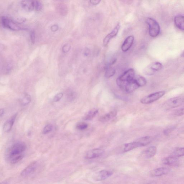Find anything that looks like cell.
I'll return each mask as SVG.
<instances>
[{
    "label": "cell",
    "mask_w": 184,
    "mask_h": 184,
    "mask_svg": "<svg viewBox=\"0 0 184 184\" xmlns=\"http://www.w3.org/2000/svg\"><path fill=\"white\" fill-rule=\"evenodd\" d=\"M26 148V145L23 142H18L13 144L7 151V160L11 164L17 163L24 158Z\"/></svg>",
    "instance_id": "6da1fadb"
},
{
    "label": "cell",
    "mask_w": 184,
    "mask_h": 184,
    "mask_svg": "<svg viewBox=\"0 0 184 184\" xmlns=\"http://www.w3.org/2000/svg\"><path fill=\"white\" fill-rule=\"evenodd\" d=\"M134 78V69H130L118 78L116 81V83L119 87L124 89L125 85L133 80Z\"/></svg>",
    "instance_id": "7a4b0ae2"
},
{
    "label": "cell",
    "mask_w": 184,
    "mask_h": 184,
    "mask_svg": "<svg viewBox=\"0 0 184 184\" xmlns=\"http://www.w3.org/2000/svg\"><path fill=\"white\" fill-rule=\"evenodd\" d=\"M149 26V34L153 38H155L159 35L160 32V26L158 22L151 18H148L146 20Z\"/></svg>",
    "instance_id": "3957f363"
},
{
    "label": "cell",
    "mask_w": 184,
    "mask_h": 184,
    "mask_svg": "<svg viewBox=\"0 0 184 184\" xmlns=\"http://www.w3.org/2000/svg\"><path fill=\"white\" fill-rule=\"evenodd\" d=\"M184 103V97H175L170 99L165 102L164 104V108L166 109L177 108Z\"/></svg>",
    "instance_id": "277c9868"
},
{
    "label": "cell",
    "mask_w": 184,
    "mask_h": 184,
    "mask_svg": "<svg viewBox=\"0 0 184 184\" xmlns=\"http://www.w3.org/2000/svg\"><path fill=\"white\" fill-rule=\"evenodd\" d=\"M165 92L159 91L153 93L142 98L140 101L141 103L143 104H149L159 100L164 96Z\"/></svg>",
    "instance_id": "5b68a950"
},
{
    "label": "cell",
    "mask_w": 184,
    "mask_h": 184,
    "mask_svg": "<svg viewBox=\"0 0 184 184\" xmlns=\"http://www.w3.org/2000/svg\"><path fill=\"white\" fill-rule=\"evenodd\" d=\"M1 23L3 27L13 31H18L23 29L18 24L13 20H12L8 17H2L1 18Z\"/></svg>",
    "instance_id": "8992f818"
},
{
    "label": "cell",
    "mask_w": 184,
    "mask_h": 184,
    "mask_svg": "<svg viewBox=\"0 0 184 184\" xmlns=\"http://www.w3.org/2000/svg\"><path fill=\"white\" fill-rule=\"evenodd\" d=\"M163 65L159 62H153L147 67L144 70V73L146 75H152L156 72L160 70L162 68Z\"/></svg>",
    "instance_id": "52a82bcc"
},
{
    "label": "cell",
    "mask_w": 184,
    "mask_h": 184,
    "mask_svg": "<svg viewBox=\"0 0 184 184\" xmlns=\"http://www.w3.org/2000/svg\"><path fill=\"white\" fill-rule=\"evenodd\" d=\"M38 167V163L36 161L32 162L22 170L20 175L26 177L33 174L36 171Z\"/></svg>",
    "instance_id": "ba28073f"
},
{
    "label": "cell",
    "mask_w": 184,
    "mask_h": 184,
    "mask_svg": "<svg viewBox=\"0 0 184 184\" xmlns=\"http://www.w3.org/2000/svg\"><path fill=\"white\" fill-rule=\"evenodd\" d=\"M113 173L111 171L106 170H101L95 174L94 179L97 181H103L109 177Z\"/></svg>",
    "instance_id": "9c48e42d"
},
{
    "label": "cell",
    "mask_w": 184,
    "mask_h": 184,
    "mask_svg": "<svg viewBox=\"0 0 184 184\" xmlns=\"http://www.w3.org/2000/svg\"><path fill=\"white\" fill-rule=\"evenodd\" d=\"M120 28V23H118L110 33L107 35L103 40V44L104 46L108 45L111 40L117 35Z\"/></svg>",
    "instance_id": "30bf717a"
},
{
    "label": "cell",
    "mask_w": 184,
    "mask_h": 184,
    "mask_svg": "<svg viewBox=\"0 0 184 184\" xmlns=\"http://www.w3.org/2000/svg\"><path fill=\"white\" fill-rule=\"evenodd\" d=\"M104 150L100 149H95L90 150L86 153L85 159H90L99 157L103 154Z\"/></svg>",
    "instance_id": "8fae6325"
},
{
    "label": "cell",
    "mask_w": 184,
    "mask_h": 184,
    "mask_svg": "<svg viewBox=\"0 0 184 184\" xmlns=\"http://www.w3.org/2000/svg\"><path fill=\"white\" fill-rule=\"evenodd\" d=\"M134 37L133 36H130L125 40L122 46V50L124 52H126L131 47L133 44Z\"/></svg>",
    "instance_id": "7c38bea8"
},
{
    "label": "cell",
    "mask_w": 184,
    "mask_h": 184,
    "mask_svg": "<svg viewBox=\"0 0 184 184\" xmlns=\"http://www.w3.org/2000/svg\"><path fill=\"white\" fill-rule=\"evenodd\" d=\"M17 114H16L6 121L3 125V130L6 132H8L11 131L17 117Z\"/></svg>",
    "instance_id": "4fadbf2b"
},
{
    "label": "cell",
    "mask_w": 184,
    "mask_h": 184,
    "mask_svg": "<svg viewBox=\"0 0 184 184\" xmlns=\"http://www.w3.org/2000/svg\"><path fill=\"white\" fill-rule=\"evenodd\" d=\"M135 78L133 80L127 83L125 86L124 89L127 93H131L139 87Z\"/></svg>",
    "instance_id": "5bb4252c"
},
{
    "label": "cell",
    "mask_w": 184,
    "mask_h": 184,
    "mask_svg": "<svg viewBox=\"0 0 184 184\" xmlns=\"http://www.w3.org/2000/svg\"><path fill=\"white\" fill-rule=\"evenodd\" d=\"M169 171V169L167 167H159L151 171V175L153 177H160L168 174Z\"/></svg>",
    "instance_id": "9a60e30c"
},
{
    "label": "cell",
    "mask_w": 184,
    "mask_h": 184,
    "mask_svg": "<svg viewBox=\"0 0 184 184\" xmlns=\"http://www.w3.org/2000/svg\"><path fill=\"white\" fill-rule=\"evenodd\" d=\"M165 165L171 166H177L178 164V158L172 156L165 158L163 161Z\"/></svg>",
    "instance_id": "2e32d148"
},
{
    "label": "cell",
    "mask_w": 184,
    "mask_h": 184,
    "mask_svg": "<svg viewBox=\"0 0 184 184\" xmlns=\"http://www.w3.org/2000/svg\"><path fill=\"white\" fill-rule=\"evenodd\" d=\"M117 115V112L116 111H112L108 113L105 114L101 116L99 119V120L101 122H108L111 119L115 117Z\"/></svg>",
    "instance_id": "e0dca14e"
},
{
    "label": "cell",
    "mask_w": 184,
    "mask_h": 184,
    "mask_svg": "<svg viewBox=\"0 0 184 184\" xmlns=\"http://www.w3.org/2000/svg\"><path fill=\"white\" fill-rule=\"evenodd\" d=\"M157 152V148L155 146L149 147L144 151V154L146 158L149 159L154 156Z\"/></svg>",
    "instance_id": "ac0fdd59"
},
{
    "label": "cell",
    "mask_w": 184,
    "mask_h": 184,
    "mask_svg": "<svg viewBox=\"0 0 184 184\" xmlns=\"http://www.w3.org/2000/svg\"><path fill=\"white\" fill-rule=\"evenodd\" d=\"M139 147H140V145L136 141L132 143L125 144L123 145V152H127Z\"/></svg>",
    "instance_id": "d6986e66"
},
{
    "label": "cell",
    "mask_w": 184,
    "mask_h": 184,
    "mask_svg": "<svg viewBox=\"0 0 184 184\" xmlns=\"http://www.w3.org/2000/svg\"><path fill=\"white\" fill-rule=\"evenodd\" d=\"M175 24L178 28L184 30V16L177 15L174 18Z\"/></svg>",
    "instance_id": "ffe728a7"
},
{
    "label": "cell",
    "mask_w": 184,
    "mask_h": 184,
    "mask_svg": "<svg viewBox=\"0 0 184 184\" xmlns=\"http://www.w3.org/2000/svg\"><path fill=\"white\" fill-rule=\"evenodd\" d=\"M153 138L151 136H145L141 137L136 140L140 145V147L149 145L152 142Z\"/></svg>",
    "instance_id": "44dd1931"
},
{
    "label": "cell",
    "mask_w": 184,
    "mask_h": 184,
    "mask_svg": "<svg viewBox=\"0 0 184 184\" xmlns=\"http://www.w3.org/2000/svg\"><path fill=\"white\" fill-rule=\"evenodd\" d=\"M21 5L25 10L31 11L34 10L33 1H23L21 2Z\"/></svg>",
    "instance_id": "7402d4cb"
},
{
    "label": "cell",
    "mask_w": 184,
    "mask_h": 184,
    "mask_svg": "<svg viewBox=\"0 0 184 184\" xmlns=\"http://www.w3.org/2000/svg\"><path fill=\"white\" fill-rule=\"evenodd\" d=\"M98 111V110L96 109H92L88 112L85 116H84L83 119L85 120H91L93 119L97 116Z\"/></svg>",
    "instance_id": "603a6c76"
},
{
    "label": "cell",
    "mask_w": 184,
    "mask_h": 184,
    "mask_svg": "<svg viewBox=\"0 0 184 184\" xmlns=\"http://www.w3.org/2000/svg\"><path fill=\"white\" fill-rule=\"evenodd\" d=\"M31 101V97L30 95L27 93L23 94L21 97L20 101L23 106H26L29 104Z\"/></svg>",
    "instance_id": "cb8c5ba5"
},
{
    "label": "cell",
    "mask_w": 184,
    "mask_h": 184,
    "mask_svg": "<svg viewBox=\"0 0 184 184\" xmlns=\"http://www.w3.org/2000/svg\"><path fill=\"white\" fill-rule=\"evenodd\" d=\"M116 71L115 68L109 66L106 69L105 76L107 78H110L115 75Z\"/></svg>",
    "instance_id": "d4e9b609"
},
{
    "label": "cell",
    "mask_w": 184,
    "mask_h": 184,
    "mask_svg": "<svg viewBox=\"0 0 184 184\" xmlns=\"http://www.w3.org/2000/svg\"><path fill=\"white\" fill-rule=\"evenodd\" d=\"M135 78L139 87H144L146 85L147 83L146 79L143 77L138 76Z\"/></svg>",
    "instance_id": "484cf974"
},
{
    "label": "cell",
    "mask_w": 184,
    "mask_h": 184,
    "mask_svg": "<svg viewBox=\"0 0 184 184\" xmlns=\"http://www.w3.org/2000/svg\"><path fill=\"white\" fill-rule=\"evenodd\" d=\"M177 158L183 157L184 156V148L177 149L174 151L173 155Z\"/></svg>",
    "instance_id": "4316f807"
},
{
    "label": "cell",
    "mask_w": 184,
    "mask_h": 184,
    "mask_svg": "<svg viewBox=\"0 0 184 184\" xmlns=\"http://www.w3.org/2000/svg\"><path fill=\"white\" fill-rule=\"evenodd\" d=\"M33 6L34 10L36 11H40L43 8V5L41 2L39 1H33Z\"/></svg>",
    "instance_id": "83f0119b"
},
{
    "label": "cell",
    "mask_w": 184,
    "mask_h": 184,
    "mask_svg": "<svg viewBox=\"0 0 184 184\" xmlns=\"http://www.w3.org/2000/svg\"><path fill=\"white\" fill-rule=\"evenodd\" d=\"M67 98L70 101H73L76 99V93L72 90L68 91L67 93Z\"/></svg>",
    "instance_id": "f1b7e54d"
},
{
    "label": "cell",
    "mask_w": 184,
    "mask_h": 184,
    "mask_svg": "<svg viewBox=\"0 0 184 184\" xmlns=\"http://www.w3.org/2000/svg\"><path fill=\"white\" fill-rule=\"evenodd\" d=\"M53 129L52 124H48L44 127L43 131V134H47L52 131Z\"/></svg>",
    "instance_id": "f546056e"
},
{
    "label": "cell",
    "mask_w": 184,
    "mask_h": 184,
    "mask_svg": "<svg viewBox=\"0 0 184 184\" xmlns=\"http://www.w3.org/2000/svg\"><path fill=\"white\" fill-rule=\"evenodd\" d=\"M88 127L87 123L85 122H80L76 125V128L79 130H84L87 129Z\"/></svg>",
    "instance_id": "4dcf8cb0"
},
{
    "label": "cell",
    "mask_w": 184,
    "mask_h": 184,
    "mask_svg": "<svg viewBox=\"0 0 184 184\" xmlns=\"http://www.w3.org/2000/svg\"><path fill=\"white\" fill-rule=\"evenodd\" d=\"M174 115L176 116H181L184 115V108L177 109L174 111Z\"/></svg>",
    "instance_id": "1f68e13d"
},
{
    "label": "cell",
    "mask_w": 184,
    "mask_h": 184,
    "mask_svg": "<svg viewBox=\"0 0 184 184\" xmlns=\"http://www.w3.org/2000/svg\"><path fill=\"white\" fill-rule=\"evenodd\" d=\"M63 94L62 92L58 93L54 97L53 101L54 102H57L59 101L63 97Z\"/></svg>",
    "instance_id": "d6a6232c"
},
{
    "label": "cell",
    "mask_w": 184,
    "mask_h": 184,
    "mask_svg": "<svg viewBox=\"0 0 184 184\" xmlns=\"http://www.w3.org/2000/svg\"><path fill=\"white\" fill-rule=\"evenodd\" d=\"M71 48V46L69 44H67L63 46L62 48V50L63 52L64 53H66L69 52Z\"/></svg>",
    "instance_id": "836d02e7"
},
{
    "label": "cell",
    "mask_w": 184,
    "mask_h": 184,
    "mask_svg": "<svg viewBox=\"0 0 184 184\" xmlns=\"http://www.w3.org/2000/svg\"><path fill=\"white\" fill-rule=\"evenodd\" d=\"M30 39H31V43L34 44L35 40V32L34 30H32L30 32Z\"/></svg>",
    "instance_id": "e575fe53"
},
{
    "label": "cell",
    "mask_w": 184,
    "mask_h": 184,
    "mask_svg": "<svg viewBox=\"0 0 184 184\" xmlns=\"http://www.w3.org/2000/svg\"><path fill=\"white\" fill-rule=\"evenodd\" d=\"M17 24H21L25 21V19L24 18H18L15 20H13Z\"/></svg>",
    "instance_id": "d590c367"
},
{
    "label": "cell",
    "mask_w": 184,
    "mask_h": 184,
    "mask_svg": "<svg viewBox=\"0 0 184 184\" xmlns=\"http://www.w3.org/2000/svg\"><path fill=\"white\" fill-rule=\"evenodd\" d=\"M101 1L99 0H92V1H90V3L92 4L93 5H97L98 4L100 3L101 2Z\"/></svg>",
    "instance_id": "8d00e7d4"
},
{
    "label": "cell",
    "mask_w": 184,
    "mask_h": 184,
    "mask_svg": "<svg viewBox=\"0 0 184 184\" xmlns=\"http://www.w3.org/2000/svg\"><path fill=\"white\" fill-rule=\"evenodd\" d=\"M58 29H59V27L57 25H54L52 26L51 27V30L53 32H55L57 31Z\"/></svg>",
    "instance_id": "74e56055"
},
{
    "label": "cell",
    "mask_w": 184,
    "mask_h": 184,
    "mask_svg": "<svg viewBox=\"0 0 184 184\" xmlns=\"http://www.w3.org/2000/svg\"><path fill=\"white\" fill-rule=\"evenodd\" d=\"M173 129L174 128L173 127L165 130L164 131V134H165L166 135H168L171 132L172 130H173Z\"/></svg>",
    "instance_id": "f35d334b"
},
{
    "label": "cell",
    "mask_w": 184,
    "mask_h": 184,
    "mask_svg": "<svg viewBox=\"0 0 184 184\" xmlns=\"http://www.w3.org/2000/svg\"><path fill=\"white\" fill-rule=\"evenodd\" d=\"M4 113V109H1V111H0V116L1 117H2L3 116Z\"/></svg>",
    "instance_id": "ab89813d"
},
{
    "label": "cell",
    "mask_w": 184,
    "mask_h": 184,
    "mask_svg": "<svg viewBox=\"0 0 184 184\" xmlns=\"http://www.w3.org/2000/svg\"><path fill=\"white\" fill-rule=\"evenodd\" d=\"M181 56L182 57H184V51H183V53H182V54L181 55Z\"/></svg>",
    "instance_id": "60d3db41"
}]
</instances>
